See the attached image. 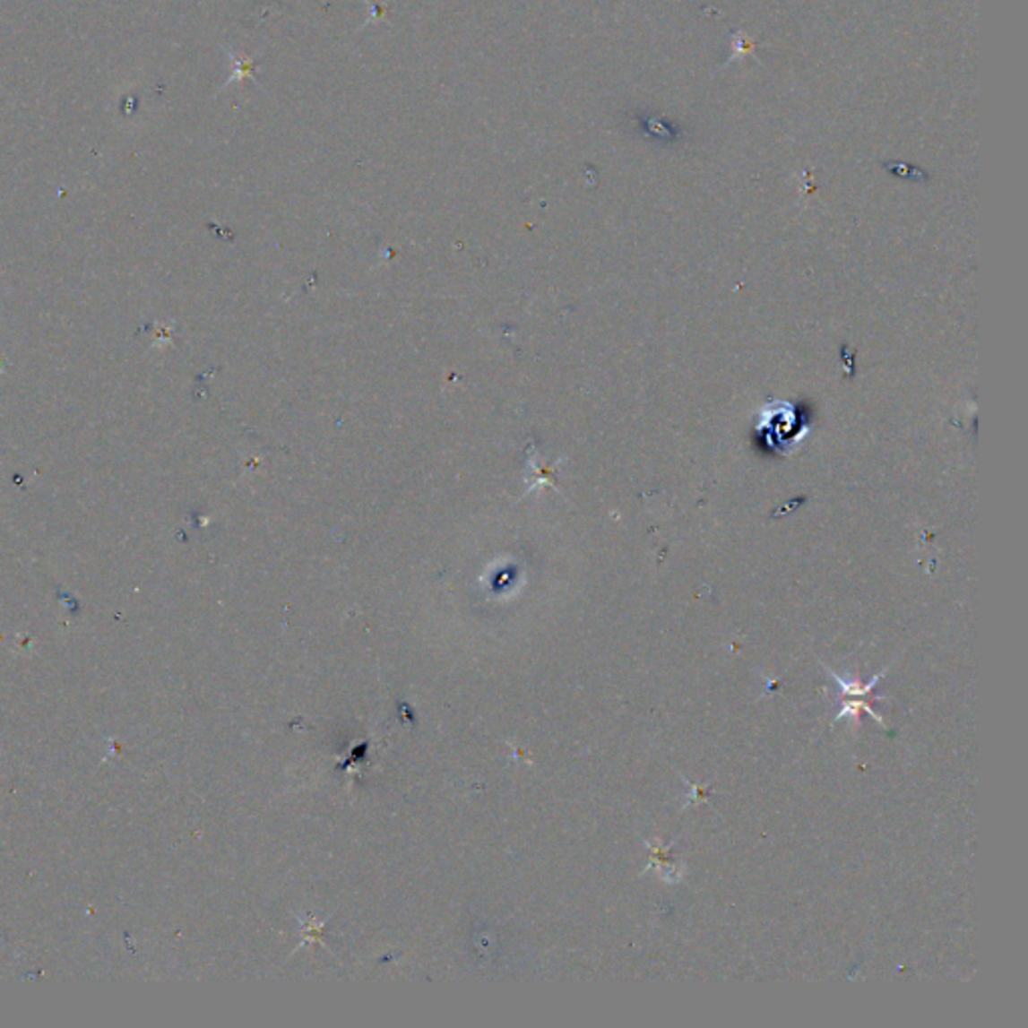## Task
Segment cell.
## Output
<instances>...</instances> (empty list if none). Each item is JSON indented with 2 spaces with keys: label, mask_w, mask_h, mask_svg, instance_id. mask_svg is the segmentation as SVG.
Returning a JSON list of instances; mask_svg holds the SVG:
<instances>
[{
  "label": "cell",
  "mask_w": 1028,
  "mask_h": 1028,
  "mask_svg": "<svg viewBox=\"0 0 1028 1028\" xmlns=\"http://www.w3.org/2000/svg\"><path fill=\"white\" fill-rule=\"evenodd\" d=\"M825 671H827V675H830L835 683L840 685V689H842L843 695H848V697H864V695H868V693H872V689L876 687V683L882 679V677L885 675V671H888V667H885L884 671H880L876 677H872L870 681H866V683L856 681V679H854V681H851V679L848 681V679H843V677H840L838 673L830 671V669H825Z\"/></svg>",
  "instance_id": "1"
},
{
  "label": "cell",
  "mask_w": 1028,
  "mask_h": 1028,
  "mask_svg": "<svg viewBox=\"0 0 1028 1028\" xmlns=\"http://www.w3.org/2000/svg\"><path fill=\"white\" fill-rule=\"evenodd\" d=\"M860 712H864V713H868L870 717H874V720L877 721V725H884V720H882L880 715L874 713V709L870 707V704H866V701H856L854 697H851V701H846V704H843L842 712H840L838 715H835V721H840V720H843V717H848V715H851V717H854V720H858Z\"/></svg>",
  "instance_id": "2"
}]
</instances>
